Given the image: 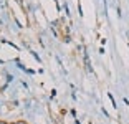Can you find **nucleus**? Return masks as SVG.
<instances>
[{"instance_id": "obj_2", "label": "nucleus", "mask_w": 129, "mask_h": 124, "mask_svg": "<svg viewBox=\"0 0 129 124\" xmlns=\"http://www.w3.org/2000/svg\"><path fill=\"white\" fill-rule=\"evenodd\" d=\"M0 124H7V122H4V121H0Z\"/></svg>"}, {"instance_id": "obj_1", "label": "nucleus", "mask_w": 129, "mask_h": 124, "mask_svg": "<svg viewBox=\"0 0 129 124\" xmlns=\"http://www.w3.org/2000/svg\"><path fill=\"white\" fill-rule=\"evenodd\" d=\"M13 124H25V121H15Z\"/></svg>"}]
</instances>
